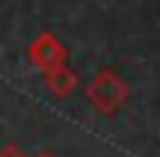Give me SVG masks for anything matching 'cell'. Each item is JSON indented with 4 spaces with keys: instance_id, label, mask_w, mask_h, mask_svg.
<instances>
[{
    "instance_id": "6da1fadb",
    "label": "cell",
    "mask_w": 160,
    "mask_h": 157,
    "mask_svg": "<svg viewBox=\"0 0 160 157\" xmlns=\"http://www.w3.org/2000/svg\"><path fill=\"white\" fill-rule=\"evenodd\" d=\"M131 98V86L125 83V77L113 68H101L92 74V80L86 83V101L92 104V110L101 116H116L122 113V107Z\"/></svg>"
},
{
    "instance_id": "277c9868",
    "label": "cell",
    "mask_w": 160,
    "mask_h": 157,
    "mask_svg": "<svg viewBox=\"0 0 160 157\" xmlns=\"http://www.w3.org/2000/svg\"><path fill=\"white\" fill-rule=\"evenodd\" d=\"M0 157H27V154H24V148H21V145L9 142V145H3V148H0Z\"/></svg>"
},
{
    "instance_id": "7a4b0ae2",
    "label": "cell",
    "mask_w": 160,
    "mask_h": 157,
    "mask_svg": "<svg viewBox=\"0 0 160 157\" xmlns=\"http://www.w3.org/2000/svg\"><path fill=\"white\" fill-rule=\"evenodd\" d=\"M27 59L45 74V71H51V68H57V65L68 62V47H65L51 30H42V33L27 45Z\"/></svg>"
},
{
    "instance_id": "3957f363",
    "label": "cell",
    "mask_w": 160,
    "mask_h": 157,
    "mask_svg": "<svg viewBox=\"0 0 160 157\" xmlns=\"http://www.w3.org/2000/svg\"><path fill=\"white\" fill-rule=\"evenodd\" d=\"M42 77H45V86L51 89V95H57V98H68L77 89V74H74V68H68V62L45 71Z\"/></svg>"
},
{
    "instance_id": "5b68a950",
    "label": "cell",
    "mask_w": 160,
    "mask_h": 157,
    "mask_svg": "<svg viewBox=\"0 0 160 157\" xmlns=\"http://www.w3.org/2000/svg\"><path fill=\"white\" fill-rule=\"evenodd\" d=\"M33 157H57L53 151H39V154H33Z\"/></svg>"
}]
</instances>
